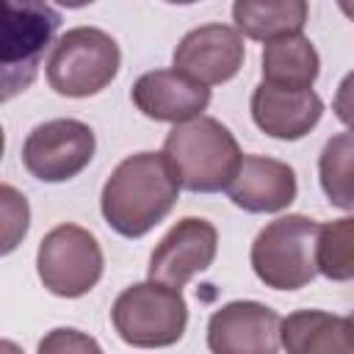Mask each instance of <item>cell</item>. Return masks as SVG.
Listing matches in <instances>:
<instances>
[{"label":"cell","instance_id":"1","mask_svg":"<svg viewBox=\"0 0 354 354\" xmlns=\"http://www.w3.org/2000/svg\"><path fill=\"white\" fill-rule=\"evenodd\" d=\"M180 196V180L163 152L127 155L105 180L100 207L105 224L124 235L141 238L158 227Z\"/></svg>","mask_w":354,"mask_h":354},{"label":"cell","instance_id":"2","mask_svg":"<svg viewBox=\"0 0 354 354\" xmlns=\"http://www.w3.org/2000/svg\"><path fill=\"white\" fill-rule=\"evenodd\" d=\"M163 155L171 163L180 188L191 194H216L235 177L243 152L227 124L213 116H194L169 130Z\"/></svg>","mask_w":354,"mask_h":354},{"label":"cell","instance_id":"3","mask_svg":"<svg viewBox=\"0 0 354 354\" xmlns=\"http://www.w3.org/2000/svg\"><path fill=\"white\" fill-rule=\"evenodd\" d=\"M58 28L61 14L47 0H0V102L33 86Z\"/></svg>","mask_w":354,"mask_h":354},{"label":"cell","instance_id":"4","mask_svg":"<svg viewBox=\"0 0 354 354\" xmlns=\"http://www.w3.org/2000/svg\"><path fill=\"white\" fill-rule=\"evenodd\" d=\"M315 238L318 221L288 213L268 221L252 241V268L266 288L299 290L310 285L318 274L315 268Z\"/></svg>","mask_w":354,"mask_h":354},{"label":"cell","instance_id":"5","mask_svg":"<svg viewBox=\"0 0 354 354\" xmlns=\"http://www.w3.org/2000/svg\"><path fill=\"white\" fill-rule=\"evenodd\" d=\"M122 66L119 44L111 33L80 25L66 30L47 58V83L61 97H94L116 77Z\"/></svg>","mask_w":354,"mask_h":354},{"label":"cell","instance_id":"6","mask_svg":"<svg viewBox=\"0 0 354 354\" xmlns=\"http://www.w3.org/2000/svg\"><path fill=\"white\" fill-rule=\"evenodd\" d=\"M111 321L127 346L163 348L183 337L188 326V304L177 288L147 279L124 288L116 296Z\"/></svg>","mask_w":354,"mask_h":354},{"label":"cell","instance_id":"7","mask_svg":"<svg viewBox=\"0 0 354 354\" xmlns=\"http://www.w3.org/2000/svg\"><path fill=\"white\" fill-rule=\"evenodd\" d=\"M102 266L105 260L100 241L77 224L53 227L36 252V271L41 285L61 299L86 296L100 282Z\"/></svg>","mask_w":354,"mask_h":354},{"label":"cell","instance_id":"8","mask_svg":"<svg viewBox=\"0 0 354 354\" xmlns=\"http://www.w3.org/2000/svg\"><path fill=\"white\" fill-rule=\"evenodd\" d=\"M94 130L80 119H50L36 124L22 144L25 169L41 183H66L94 158Z\"/></svg>","mask_w":354,"mask_h":354},{"label":"cell","instance_id":"9","mask_svg":"<svg viewBox=\"0 0 354 354\" xmlns=\"http://www.w3.org/2000/svg\"><path fill=\"white\" fill-rule=\"evenodd\" d=\"M218 252V232L210 221L188 216L180 218L152 249L147 277L183 290L196 274L207 271Z\"/></svg>","mask_w":354,"mask_h":354},{"label":"cell","instance_id":"10","mask_svg":"<svg viewBox=\"0 0 354 354\" xmlns=\"http://www.w3.org/2000/svg\"><path fill=\"white\" fill-rule=\"evenodd\" d=\"M246 58V44L243 36L221 22H210L202 28L188 30L180 44L174 47L171 64L177 72L205 83V86H218L232 80Z\"/></svg>","mask_w":354,"mask_h":354},{"label":"cell","instance_id":"11","mask_svg":"<svg viewBox=\"0 0 354 354\" xmlns=\"http://www.w3.org/2000/svg\"><path fill=\"white\" fill-rule=\"evenodd\" d=\"M213 354H274L279 348V315L260 301H230L207 321Z\"/></svg>","mask_w":354,"mask_h":354},{"label":"cell","instance_id":"12","mask_svg":"<svg viewBox=\"0 0 354 354\" xmlns=\"http://www.w3.org/2000/svg\"><path fill=\"white\" fill-rule=\"evenodd\" d=\"M130 100L147 119L177 124L202 116V111L210 105V88L171 66L144 72L133 83Z\"/></svg>","mask_w":354,"mask_h":354},{"label":"cell","instance_id":"13","mask_svg":"<svg viewBox=\"0 0 354 354\" xmlns=\"http://www.w3.org/2000/svg\"><path fill=\"white\" fill-rule=\"evenodd\" d=\"M227 196L246 213H279L296 199V171L277 158L241 155L235 177L227 183Z\"/></svg>","mask_w":354,"mask_h":354},{"label":"cell","instance_id":"14","mask_svg":"<svg viewBox=\"0 0 354 354\" xmlns=\"http://www.w3.org/2000/svg\"><path fill=\"white\" fill-rule=\"evenodd\" d=\"M254 124L279 141L304 138L324 113V100L313 88H282L271 83H260L249 100Z\"/></svg>","mask_w":354,"mask_h":354},{"label":"cell","instance_id":"15","mask_svg":"<svg viewBox=\"0 0 354 354\" xmlns=\"http://www.w3.org/2000/svg\"><path fill=\"white\" fill-rule=\"evenodd\" d=\"M354 324L346 315H332L324 310H296L279 318V346L290 354H351L354 351Z\"/></svg>","mask_w":354,"mask_h":354},{"label":"cell","instance_id":"16","mask_svg":"<svg viewBox=\"0 0 354 354\" xmlns=\"http://www.w3.org/2000/svg\"><path fill=\"white\" fill-rule=\"evenodd\" d=\"M321 72V58L313 41L301 33H288L263 47V83L282 88H313Z\"/></svg>","mask_w":354,"mask_h":354},{"label":"cell","instance_id":"17","mask_svg":"<svg viewBox=\"0 0 354 354\" xmlns=\"http://www.w3.org/2000/svg\"><path fill=\"white\" fill-rule=\"evenodd\" d=\"M310 17V0H235L232 22L235 30L254 39L271 41L277 36L301 33Z\"/></svg>","mask_w":354,"mask_h":354},{"label":"cell","instance_id":"18","mask_svg":"<svg viewBox=\"0 0 354 354\" xmlns=\"http://www.w3.org/2000/svg\"><path fill=\"white\" fill-rule=\"evenodd\" d=\"M354 221L337 218L329 224H318L315 238V268L326 279L348 282L354 277Z\"/></svg>","mask_w":354,"mask_h":354},{"label":"cell","instance_id":"19","mask_svg":"<svg viewBox=\"0 0 354 354\" xmlns=\"http://www.w3.org/2000/svg\"><path fill=\"white\" fill-rule=\"evenodd\" d=\"M318 174H321V188L326 199L340 210H351L354 199H351V133L348 130L326 141L318 158Z\"/></svg>","mask_w":354,"mask_h":354},{"label":"cell","instance_id":"20","mask_svg":"<svg viewBox=\"0 0 354 354\" xmlns=\"http://www.w3.org/2000/svg\"><path fill=\"white\" fill-rule=\"evenodd\" d=\"M30 230V205L25 194L8 183H0V257L11 254Z\"/></svg>","mask_w":354,"mask_h":354},{"label":"cell","instance_id":"21","mask_svg":"<svg viewBox=\"0 0 354 354\" xmlns=\"http://www.w3.org/2000/svg\"><path fill=\"white\" fill-rule=\"evenodd\" d=\"M39 351H100V343L77 329H53L39 343Z\"/></svg>","mask_w":354,"mask_h":354},{"label":"cell","instance_id":"22","mask_svg":"<svg viewBox=\"0 0 354 354\" xmlns=\"http://www.w3.org/2000/svg\"><path fill=\"white\" fill-rule=\"evenodd\" d=\"M58 6H64V8H83V6H88V3H94V0H55Z\"/></svg>","mask_w":354,"mask_h":354},{"label":"cell","instance_id":"23","mask_svg":"<svg viewBox=\"0 0 354 354\" xmlns=\"http://www.w3.org/2000/svg\"><path fill=\"white\" fill-rule=\"evenodd\" d=\"M3 149H6V133H3V127H0V160H3Z\"/></svg>","mask_w":354,"mask_h":354},{"label":"cell","instance_id":"24","mask_svg":"<svg viewBox=\"0 0 354 354\" xmlns=\"http://www.w3.org/2000/svg\"><path fill=\"white\" fill-rule=\"evenodd\" d=\"M166 3H174V6H191V3H199V0H166Z\"/></svg>","mask_w":354,"mask_h":354}]
</instances>
